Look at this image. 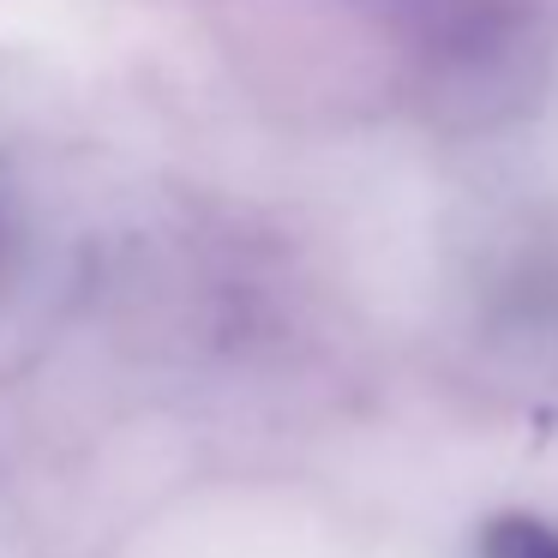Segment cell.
<instances>
[{
    "instance_id": "obj_1",
    "label": "cell",
    "mask_w": 558,
    "mask_h": 558,
    "mask_svg": "<svg viewBox=\"0 0 558 558\" xmlns=\"http://www.w3.org/2000/svg\"><path fill=\"white\" fill-rule=\"evenodd\" d=\"M481 558H558V522L534 510H498L481 529Z\"/></svg>"
}]
</instances>
